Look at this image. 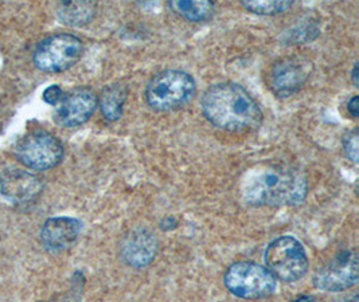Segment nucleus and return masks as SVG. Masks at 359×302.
I'll return each mask as SVG.
<instances>
[{"mask_svg":"<svg viewBox=\"0 0 359 302\" xmlns=\"http://www.w3.org/2000/svg\"><path fill=\"white\" fill-rule=\"evenodd\" d=\"M201 108L210 124L228 132L257 129L264 120L256 99L234 82L212 85L201 98Z\"/></svg>","mask_w":359,"mask_h":302,"instance_id":"f257e3e1","label":"nucleus"},{"mask_svg":"<svg viewBox=\"0 0 359 302\" xmlns=\"http://www.w3.org/2000/svg\"><path fill=\"white\" fill-rule=\"evenodd\" d=\"M309 191L307 177L284 165H265L250 171L243 186V196L252 206H299Z\"/></svg>","mask_w":359,"mask_h":302,"instance_id":"f03ea898","label":"nucleus"},{"mask_svg":"<svg viewBox=\"0 0 359 302\" xmlns=\"http://www.w3.org/2000/svg\"><path fill=\"white\" fill-rule=\"evenodd\" d=\"M196 83L191 74L183 70H164L148 82L144 98L155 111H178L196 96Z\"/></svg>","mask_w":359,"mask_h":302,"instance_id":"7ed1b4c3","label":"nucleus"},{"mask_svg":"<svg viewBox=\"0 0 359 302\" xmlns=\"http://www.w3.org/2000/svg\"><path fill=\"white\" fill-rule=\"evenodd\" d=\"M265 263L276 280L294 282L309 271V256L303 245L294 237H280L265 250Z\"/></svg>","mask_w":359,"mask_h":302,"instance_id":"20e7f679","label":"nucleus"},{"mask_svg":"<svg viewBox=\"0 0 359 302\" xmlns=\"http://www.w3.org/2000/svg\"><path fill=\"white\" fill-rule=\"evenodd\" d=\"M229 291L244 300H260L273 294L276 278L273 274L255 262H237L229 268L224 277Z\"/></svg>","mask_w":359,"mask_h":302,"instance_id":"39448f33","label":"nucleus"},{"mask_svg":"<svg viewBox=\"0 0 359 302\" xmlns=\"http://www.w3.org/2000/svg\"><path fill=\"white\" fill-rule=\"evenodd\" d=\"M83 53L81 39L72 34H54L34 51V64L45 73H61L77 64Z\"/></svg>","mask_w":359,"mask_h":302,"instance_id":"423d86ee","label":"nucleus"},{"mask_svg":"<svg viewBox=\"0 0 359 302\" xmlns=\"http://www.w3.org/2000/svg\"><path fill=\"white\" fill-rule=\"evenodd\" d=\"M15 155L30 170L48 171L62 161L65 149L54 135L45 130H35L19 142Z\"/></svg>","mask_w":359,"mask_h":302,"instance_id":"0eeeda50","label":"nucleus"},{"mask_svg":"<svg viewBox=\"0 0 359 302\" xmlns=\"http://www.w3.org/2000/svg\"><path fill=\"white\" fill-rule=\"evenodd\" d=\"M359 259L355 250H343L313 275V285L325 291H343L358 284Z\"/></svg>","mask_w":359,"mask_h":302,"instance_id":"6e6552de","label":"nucleus"},{"mask_svg":"<svg viewBox=\"0 0 359 302\" xmlns=\"http://www.w3.org/2000/svg\"><path fill=\"white\" fill-rule=\"evenodd\" d=\"M98 107L96 92L88 86L74 88L65 93L55 107L54 121L64 128L81 127L90 120Z\"/></svg>","mask_w":359,"mask_h":302,"instance_id":"1a4fd4ad","label":"nucleus"},{"mask_svg":"<svg viewBox=\"0 0 359 302\" xmlns=\"http://www.w3.org/2000/svg\"><path fill=\"white\" fill-rule=\"evenodd\" d=\"M312 64L306 58L288 57L273 64L269 74V86L278 98L294 96L310 78Z\"/></svg>","mask_w":359,"mask_h":302,"instance_id":"9d476101","label":"nucleus"},{"mask_svg":"<svg viewBox=\"0 0 359 302\" xmlns=\"http://www.w3.org/2000/svg\"><path fill=\"white\" fill-rule=\"evenodd\" d=\"M120 258L132 269L149 266L159 252V240L146 227H136L128 231L120 242Z\"/></svg>","mask_w":359,"mask_h":302,"instance_id":"9b49d317","label":"nucleus"},{"mask_svg":"<svg viewBox=\"0 0 359 302\" xmlns=\"http://www.w3.org/2000/svg\"><path fill=\"white\" fill-rule=\"evenodd\" d=\"M42 190V180L29 171L10 168L0 175V195L13 205L30 203Z\"/></svg>","mask_w":359,"mask_h":302,"instance_id":"f8f14e48","label":"nucleus"},{"mask_svg":"<svg viewBox=\"0 0 359 302\" xmlns=\"http://www.w3.org/2000/svg\"><path fill=\"white\" fill-rule=\"evenodd\" d=\"M81 230L82 223L76 218H50L42 227L41 239L48 252L61 253L77 242Z\"/></svg>","mask_w":359,"mask_h":302,"instance_id":"ddd939ff","label":"nucleus"},{"mask_svg":"<svg viewBox=\"0 0 359 302\" xmlns=\"http://www.w3.org/2000/svg\"><path fill=\"white\" fill-rule=\"evenodd\" d=\"M127 98H128V88L124 83L116 82L107 86L102 90L101 97L98 98V107L105 120H108L109 123L120 120L124 111Z\"/></svg>","mask_w":359,"mask_h":302,"instance_id":"4468645a","label":"nucleus"},{"mask_svg":"<svg viewBox=\"0 0 359 302\" xmlns=\"http://www.w3.org/2000/svg\"><path fill=\"white\" fill-rule=\"evenodd\" d=\"M97 13L95 1H62L58 6L57 14L60 20L72 27H82L93 20Z\"/></svg>","mask_w":359,"mask_h":302,"instance_id":"2eb2a0df","label":"nucleus"},{"mask_svg":"<svg viewBox=\"0 0 359 302\" xmlns=\"http://www.w3.org/2000/svg\"><path fill=\"white\" fill-rule=\"evenodd\" d=\"M168 7L191 23L209 20L215 11V3L212 0H172L168 3Z\"/></svg>","mask_w":359,"mask_h":302,"instance_id":"dca6fc26","label":"nucleus"},{"mask_svg":"<svg viewBox=\"0 0 359 302\" xmlns=\"http://www.w3.org/2000/svg\"><path fill=\"white\" fill-rule=\"evenodd\" d=\"M294 0H244L241 6L256 15L273 16L287 13L294 7Z\"/></svg>","mask_w":359,"mask_h":302,"instance_id":"f3484780","label":"nucleus"},{"mask_svg":"<svg viewBox=\"0 0 359 302\" xmlns=\"http://www.w3.org/2000/svg\"><path fill=\"white\" fill-rule=\"evenodd\" d=\"M343 151L347 159L351 160L354 164H358L359 156V133L358 129H351L344 133L342 139Z\"/></svg>","mask_w":359,"mask_h":302,"instance_id":"a211bd4d","label":"nucleus"},{"mask_svg":"<svg viewBox=\"0 0 359 302\" xmlns=\"http://www.w3.org/2000/svg\"><path fill=\"white\" fill-rule=\"evenodd\" d=\"M64 96H65V92L61 89V86H58V85H51V86H49V88L43 92L42 98H43V101H45L46 104L53 105V107H57V105L61 102V99L64 98Z\"/></svg>","mask_w":359,"mask_h":302,"instance_id":"6ab92c4d","label":"nucleus"},{"mask_svg":"<svg viewBox=\"0 0 359 302\" xmlns=\"http://www.w3.org/2000/svg\"><path fill=\"white\" fill-rule=\"evenodd\" d=\"M177 226H178V221L174 217H165V218L161 221V224H159V227L163 231H172V230L177 228Z\"/></svg>","mask_w":359,"mask_h":302,"instance_id":"aec40b11","label":"nucleus"},{"mask_svg":"<svg viewBox=\"0 0 359 302\" xmlns=\"http://www.w3.org/2000/svg\"><path fill=\"white\" fill-rule=\"evenodd\" d=\"M358 96L351 97V99L347 102V111L350 113V116L353 118H358L359 116V105H358Z\"/></svg>","mask_w":359,"mask_h":302,"instance_id":"412c9836","label":"nucleus"},{"mask_svg":"<svg viewBox=\"0 0 359 302\" xmlns=\"http://www.w3.org/2000/svg\"><path fill=\"white\" fill-rule=\"evenodd\" d=\"M358 66V62H355L354 67H353V71H351V81H353V83H354L355 88H358L359 86Z\"/></svg>","mask_w":359,"mask_h":302,"instance_id":"4be33fe9","label":"nucleus"},{"mask_svg":"<svg viewBox=\"0 0 359 302\" xmlns=\"http://www.w3.org/2000/svg\"><path fill=\"white\" fill-rule=\"evenodd\" d=\"M292 302H315V300H313V297H311V296H300V297H297V298Z\"/></svg>","mask_w":359,"mask_h":302,"instance_id":"5701e85b","label":"nucleus"},{"mask_svg":"<svg viewBox=\"0 0 359 302\" xmlns=\"http://www.w3.org/2000/svg\"><path fill=\"white\" fill-rule=\"evenodd\" d=\"M339 302H359V300L357 296H354V297H351V298H347V300H343V301Z\"/></svg>","mask_w":359,"mask_h":302,"instance_id":"b1692460","label":"nucleus"}]
</instances>
